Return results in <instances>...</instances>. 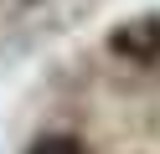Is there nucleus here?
Segmentation results:
<instances>
[{"instance_id":"f257e3e1","label":"nucleus","mask_w":160,"mask_h":154,"mask_svg":"<svg viewBox=\"0 0 160 154\" xmlns=\"http://www.w3.org/2000/svg\"><path fill=\"white\" fill-rule=\"evenodd\" d=\"M31 154H83V144H72V139H62V133H52V139L31 144Z\"/></svg>"}]
</instances>
